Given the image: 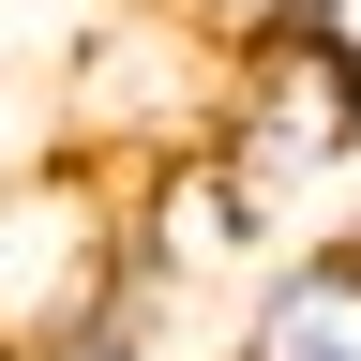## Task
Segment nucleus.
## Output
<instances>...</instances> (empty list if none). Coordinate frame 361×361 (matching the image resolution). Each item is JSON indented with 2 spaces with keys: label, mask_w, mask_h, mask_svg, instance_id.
<instances>
[{
  "label": "nucleus",
  "mask_w": 361,
  "mask_h": 361,
  "mask_svg": "<svg viewBox=\"0 0 361 361\" xmlns=\"http://www.w3.org/2000/svg\"><path fill=\"white\" fill-rule=\"evenodd\" d=\"M211 361H361V226H316V241H286L256 271L241 331H226Z\"/></svg>",
  "instance_id": "nucleus-2"
},
{
  "label": "nucleus",
  "mask_w": 361,
  "mask_h": 361,
  "mask_svg": "<svg viewBox=\"0 0 361 361\" xmlns=\"http://www.w3.org/2000/svg\"><path fill=\"white\" fill-rule=\"evenodd\" d=\"M166 301H180L166 271H135V256L106 241L61 301L30 316V361H151V346H166Z\"/></svg>",
  "instance_id": "nucleus-4"
},
{
  "label": "nucleus",
  "mask_w": 361,
  "mask_h": 361,
  "mask_svg": "<svg viewBox=\"0 0 361 361\" xmlns=\"http://www.w3.org/2000/svg\"><path fill=\"white\" fill-rule=\"evenodd\" d=\"M196 151L241 180V211H256V226H286L301 180L361 166V61L301 45L286 16L241 30V45H226V75H211V135H196Z\"/></svg>",
  "instance_id": "nucleus-1"
},
{
  "label": "nucleus",
  "mask_w": 361,
  "mask_h": 361,
  "mask_svg": "<svg viewBox=\"0 0 361 361\" xmlns=\"http://www.w3.org/2000/svg\"><path fill=\"white\" fill-rule=\"evenodd\" d=\"M106 256V196H90L75 166H30V180H0V331L30 346V316L75 286V271Z\"/></svg>",
  "instance_id": "nucleus-3"
},
{
  "label": "nucleus",
  "mask_w": 361,
  "mask_h": 361,
  "mask_svg": "<svg viewBox=\"0 0 361 361\" xmlns=\"http://www.w3.org/2000/svg\"><path fill=\"white\" fill-rule=\"evenodd\" d=\"M0 361H30V346H16V331H0Z\"/></svg>",
  "instance_id": "nucleus-7"
},
{
  "label": "nucleus",
  "mask_w": 361,
  "mask_h": 361,
  "mask_svg": "<svg viewBox=\"0 0 361 361\" xmlns=\"http://www.w3.org/2000/svg\"><path fill=\"white\" fill-rule=\"evenodd\" d=\"M286 30H301V45H331V61H361V0H286Z\"/></svg>",
  "instance_id": "nucleus-6"
},
{
  "label": "nucleus",
  "mask_w": 361,
  "mask_h": 361,
  "mask_svg": "<svg viewBox=\"0 0 361 361\" xmlns=\"http://www.w3.org/2000/svg\"><path fill=\"white\" fill-rule=\"evenodd\" d=\"M151 16H166V30H196V45H241V30L286 16V0H151Z\"/></svg>",
  "instance_id": "nucleus-5"
}]
</instances>
